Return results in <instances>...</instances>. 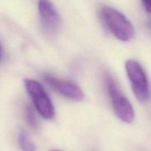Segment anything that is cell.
<instances>
[{"mask_svg": "<svg viewBox=\"0 0 151 151\" xmlns=\"http://www.w3.org/2000/svg\"><path fill=\"white\" fill-rule=\"evenodd\" d=\"M100 16L106 27L116 38L128 41L134 36V27L128 18L116 9L103 5L100 9Z\"/></svg>", "mask_w": 151, "mask_h": 151, "instance_id": "6da1fadb", "label": "cell"}, {"mask_svg": "<svg viewBox=\"0 0 151 151\" xmlns=\"http://www.w3.org/2000/svg\"><path fill=\"white\" fill-rule=\"evenodd\" d=\"M104 82L115 114L122 122L131 123L135 117L131 103L122 94L114 78L108 72L104 74Z\"/></svg>", "mask_w": 151, "mask_h": 151, "instance_id": "7a4b0ae2", "label": "cell"}, {"mask_svg": "<svg viewBox=\"0 0 151 151\" xmlns=\"http://www.w3.org/2000/svg\"><path fill=\"white\" fill-rule=\"evenodd\" d=\"M125 70L137 100L141 103L148 101L151 94L150 85L141 64L135 60H128L125 63Z\"/></svg>", "mask_w": 151, "mask_h": 151, "instance_id": "3957f363", "label": "cell"}, {"mask_svg": "<svg viewBox=\"0 0 151 151\" xmlns=\"http://www.w3.org/2000/svg\"><path fill=\"white\" fill-rule=\"evenodd\" d=\"M24 84L39 114L46 119H52L55 116L54 106L43 86L32 79H25Z\"/></svg>", "mask_w": 151, "mask_h": 151, "instance_id": "277c9868", "label": "cell"}, {"mask_svg": "<svg viewBox=\"0 0 151 151\" xmlns=\"http://www.w3.org/2000/svg\"><path fill=\"white\" fill-rule=\"evenodd\" d=\"M44 80L52 89L69 100L81 101L84 94L81 88L75 83L55 78L50 75H45Z\"/></svg>", "mask_w": 151, "mask_h": 151, "instance_id": "5b68a950", "label": "cell"}, {"mask_svg": "<svg viewBox=\"0 0 151 151\" xmlns=\"http://www.w3.org/2000/svg\"><path fill=\"white\" fill-rule=\"evenodd\" d=\"M38 11L42 25L50 33H55L60 27L61 19L54 4L49 0H39Z\"/></svg>", "mask_w": 151, "mask_h": 151, "instance_id": "8992f818", "label": "cell"}, {"mask_svg": "<svg viewBox=\"0 0 151 151\" xmlns=\"http://www.w3.org/2000/svg\"><path fill=\"white\" fill-rule=\"evenodd\" d=\"M18 143L22 151H37L36 147L31 140L27 132L20 130L18 134Z\"/></svg>", "mask_w": 151, "mask_h": 151, "instance_id": "52a82bcc", "label": "cell"}, {"mask_svg": "<svg viewBox=\"0 0 151 151\" xmlns=\"http://www.w3.org/2000/svg\"><path fill=\"white\" fill-rule=\"evenodd\" d=\"M25 118H26V121L28 125L33 131H38L39 128V122H38V118H37L32 106H29V105H27L25 108Z\"/></svg>", "mask_w": 151, "mask_h": 151, "instance_id": "ba28073f", "label": "cell"}, {"mask_svg": "<svg viewBox=\"0 0 151 151\" xmlns=\"http://www.w3.org/2000/svg\"><path fill=\"white\" fill-rule=\"evenodd\" d=\"M142 3L146 11L151 13V0H142Z\"/></svg>", "mask_w": 151, "mask_h": 151, "instance_id": "9c48e42d", "label": "cell"}, {"mask_svg": "<svg viewBox=\"0 0 151 151\" xmlns=\"http://www.w3.org/2000/svg\"><path fill=\"white\" fill-rule=\"evenodd\" d=\"M147 27H148L149 29H150L151 30V19H150V20H149L148 22H147Z\"/></svg>", "mask_w": 151, "mask_h": 151, "instance_id": "30bf717a", "label": "cell"}, {"mask_svg": "<svg viewBox=\"0 0 151 151\" xmlns=\"http://www.w3.org/2000/svg\"><path fill=\"white\" fill-rule=\"evenodd\" d=\"M1 53H2V52H1V43H0V60H1Z\"/></svg>", "mask_w": 151, "mask_h": 151, "instance_id": "8fae6325", "label": "cell"}, {"mask_svg": "<svg viewBox=\"0 0 151 151\" xmlns=\"http://www.w3.org/2000/svg\"><path fill=\"white\" fill-rule=\"evenodd\" d=\"M52 151H61V150H52Z\"/></svg>", "mask_w": 151, "mask_h": 151, "instance_id": "7c38bea8", "label": "cell"}]
</instances>
